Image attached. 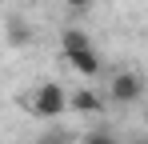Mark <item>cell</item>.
I'll list each match as a JSON object with an SVG mask.
<instances>
[{"instance_id": "1", "label": "cell", "mask_w": 148, "mask_h": 144, "mask_svg": "<svg viewBox=\"0 0 148 144\" xmlns=\"http://www.w3.org/2000/svg\"><path fill=\"white\" fill-rule=\"evenodd\" d=\"M68 88L64 84H56V80H44V84H36V92L28 96V112L36 120H56L68 112Z\"/></svg>"}, {"instance_id": "2", "label": "cell", "mask_w": 148, "mask_h": 144, "mask_svg": "<svg viewBox=\"0 0 148 144\" xmlns=\"http://www.w3.org/2000/svg\"><path fill=\"white\" fill-rule=\"evenodd\" d=\"M140 96H144V76H136V72H116L108 80V100L112 104H136Z\"/></svg>"}, {"instance_id": "3", "label": "cell", "mask_w": 148, "mask_h": 144, "mask_svg": "<svg viewBox=\"0 0 148 144\" xmlns=\"http://www.w3.org/2000/svg\"><path fill=\"white\" fill-rule=\"evenodd\" d=\"M64 64H68L76 76H100V56H96V48H84V52H68V56H64Z\"/></svg>"}, {"instance_id": "4", "label": "cell", "mask_w": 148, "mask_h": 144, "mask_svg": "<svg viewBox=\"0 0 148 144\" xmlns=\"http://www.w3.org/2000/svg\"><path fill=\"white\" fill-rule=\"evenodd\" d=\"M68 108L88 116V112H100V108H104V96H100L96 88H72V96H68Z\"/></svg>"}, {"instance_id": "5", "label": "cell", "mask_w": 148, "mask_h": 144, "mask_svg": "<svg viewBox=\"0 0 148 144\" xmlns=\"http://www.w3.org/2000/svg\"><path fill=\"white\" fill-rule=\"evenodd\" d=\"M84 48H92V36L84 32V28H64L60 32V52L68 56V52H84Z\"/></svg>"}, {"instance_id": "6", "label": "cell", "mask_w": 148, "mask_h": 144, "mask_svg": "<svg viewBox=\"0 0 148 144\" xmlns=\"http://www.w3.org/2000/svg\"><path fill=\"white\" fill-rule=\"evenodd\" d=\"M80 144H116V140H112L108 132H92V136H84Z\"/></svg>"}, {"instance_id": "7", "label": "cell", "mask_w": 148, "mask_h": 144, "mask_svg": "<svg viewBox=\"0 0 148 144\" xmlns=\"http://www.w3.org/2000/svg\"><path fill=\"white\" fill-rule=\"evenodd\" d=\"M64 8H72V12H88L92 0H64Z\"/></svg>"}, {"instance_id": "8", "label": "cell", "mask_w": 148, "mask_h": 144, "mask_svg": "<svg viewBox=\"0 0 148 144\" xmlns=\"http://www.w3.org/2000/svg\"><path fill=\"white\" fill-rule=\"evenodd\" d=\"M40 144H68V136H64V132H48Z\"/></svg>"}, {"instance_id": "9", "label": "cell", "mask_w": 148, "mask_h": 144, "mask_svg": "<svg viewBox=\"0 0 148 144\" xmlns=\"http://www.w3.org/2000/svg\"><path fill=\"white\" fill-rule=\"evenodd\" d=\"M144 144H148V140H144Z\"/></svg>"}]
</instances>
